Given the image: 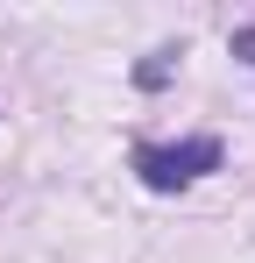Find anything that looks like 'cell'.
<instances>
[{"mask_svg":"<svg viewBox=\"0 0 255 263\" xmlns=\"http://www.w3.org/2000/svg\"><path fill=\"white\" fill-rule=\"evenodd\" d=\"M135 171L149 192H184L206 171H220V142L213 135H192V142H142L135 149Z\"/></svg>","mask_w":255,"mask_h":263,"instance_id":"obj_1","label":"cell"}]
</instances>
